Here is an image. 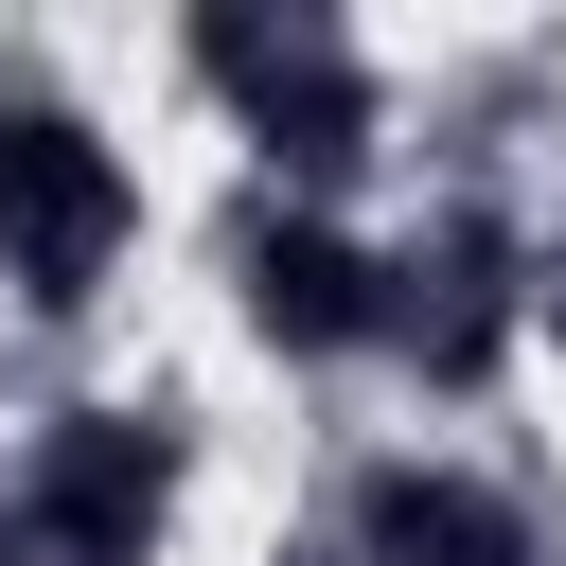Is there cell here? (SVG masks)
Instances as JSON below:
<instances>
[{
  "label": "cell",
  "mask_w": 566,
  "mask_h": 566,
  "mask_svg": "<svg viewBox=\"0 0 566 566\" xmlns=\"http://www.w3.org/2000/svg\"><path fill=\"white\" fill-rule=\"evenodd\" d=\"M230 283H248V336L265 354H371L389 336V265L336 212H248L230 230Z\"/></svg>",
  "instance_id": "obj_3"
},
{
  "label": "cell",
  "mask_w": 566,
  "mask_h": 566,
  "mask_svg": "<svg viewBox=\"0 0 566 566\" xmlns=\"http://www.w3.org/2000/svg\"><path fill=\"white\" fill-rule=\"evenodd\" d=\"M159 513H177V424H142V407L53 424V460H35V531H53L71 566H142Z\"/></svg>",
  "instance_id": "obj_4"
},
{
  "label": "cell",
  "mask_w": 566,
  "mask_h": 566,
  "mask_svg": "<svg viewBox=\"0 0 566 566\" xmlns=\"http://www.w3.org/2000/svg\"><path fill=\"white\" fill-rule=\"evenodd\" d=\"M124 230H142V177L106 159V124L88 106H0V283L71 318L124 265Z\"/></svg>",
  "instance_id": "obj_1"
},
{
  "label": "cell",
  "mask_w": 566,
  "mask_h": 566,
  "mask_svg": "<svg viewBox=\"0 0 566 566\" xmlns=\"http://www.w3.org/2000/svg\"><path fill=\"white\" fill-rule=\"evenodd\" d=\"M354 548H371V566H531L513 495H478V478H442V460H389V478L354 495Z\"/></svg>",
  "instance_id": "obj_5"
},
{
  "label": "cell",
  "mask_w": 566,
  "mask_h": 566,
  "mask_svg": "<svg viewBox=\"0 0 566 566\" xmlns=\"http://www.w3.org/2000/svg\"><path fill=\"white\" fill-rule=\"evenodd\" d=\"M195 71L248 106V142L265 159H301V177H336L354 142H371V71L318 35V18H195Z\"/></svg>",
  "instance_id": "obj_2"
}]
</instances>
